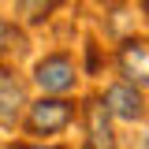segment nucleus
<instances>
[{"label": "nucleus", "mask_w": 149, "mask_h": 149, "mask_svg": "<svg viewBox=\"0 0 149 149\" xmlns=\"http://www.w3.org/2000/svg\"><path fill=\"white\" fill-rule=\"evenodd\" d=\"M116 67L130 86H149V37H127L116 52Z\"/></svg>", "instance_id": "obj_1"}, {"label": "nucleus", "mask_w": 149, "mask_h": 149, "mask_svg": "<svg viewBox=\"0 0 149 149\" xmlns=\"http://www.w3.org/2000/svg\"><path fill=\"white\" fill-rule=\"evenodd\" d=\"M34 78H37V86H41L45 93H67L74 86L78 71H74V60H71V56L52 52V56H45V60L34 67Z\"/></svg>", "instance_id": "obj_2"}, {"label": "nucleus", "mask_w": 149, "mask_h": 149, "mask_svg": "<svg viewBox=\"0 0 149 149\" xmlns=\"http://www.w3.org/2000/svg\"><path fill=\"white\" fill-rule=\"evenodd\" d=\"M74 108L67 101H56V97H45V101H34L30 112H26V127L34 130V134H56V130H63L71 123Z\"/></svg>", "instance_id": "obj_3"}, {"label": "nucleus", "mask_w": 149, "mask_h": 149, "mask_svg": "<svg viewBox=\"0 0 149 149\" xmlns=\"http://www.w3.org/2000/svg\"><path fill=\"white\" fill-rule=\"evenodd\" d=\"M104 108L116 119H123V123H138L146 116V97H142L138 86H130V82H112L108 90H104Z\"/></svg>", "instance_id": "obj_4"}, {"label": "nucleus", "mask_w": 149, "mask_h": 149, "mask_svg": "<svg viewBox=\"0 0 149 149\" xmlns=\"http://www.w3.org/2000/svg\"><path fill=\"white\" fill-rule=\"evenodd\" d=\"M112 112L104 108V97H90L86 101V149H116V134H112Z\"/></svg>", "instance_id": "obj_5"}, {"label": "nucleus", "mask_w": 149, "mask_h": 149, "mask_svg": "<svg viewBox=\"0 0 149 149\" xmlns=\"http://www.w3.org/2000/svg\"><path fill=\"white\" fill-rule=\"evenodd\" d=\"M22 104H26V93L19 86V78L0 67V127H15L22 116Z\"/></svg>", "instance_id": "obj_6"}, {"label": "nucleus", "mask_w": 149, "mask_h": 149, "mask_svg": "<svg viewBox=\"0 0 149 149\" xmlns=\"http://www.w3.org/2000/svg\"><path fill=\"white\" fill-rule=\"evenodd\" d=\"M26 49V37L19 30L15 22H8V19H0V56H11V52H22Z\"/></svg>", "instance_id": "obj_7"}, {"label": "nucleus", "mask_w": 149, "mask_h": 149, "mask_svg": "<svg viewBox=\"0 0 149 149\" xmlns=\"http://www.w3.org/2000/svg\"><path fill=\"white\" fill-rule=\"evenodd\" d=\"M15 149H63V146H15Z\"/></svg>", "instance_id": "obj_8"}, {"label": "nucleus", "mask_w": 149, "mask_h": 149, "mask_svg": "<svg viewBox=\"0 0 149 149\" xmlns=\"http://www.w3.org/2000/svg\"><path fill=\"white\" fill-rule=\"evenodd\" d=\"M142 149H149V130H146V134H142Z\"/></svg>", "instance_id": "obj_9"}, {"label": "nucleus", "mask_w": 149, "mask_h": 149, "mask_svg": "<svg viewBox=\"0 0 149 149\" xmlns=\"http://www.w3.org/2000/svg\"><path fill=\"white\" fill-rule=\"evenodd\" d=\"M146 11H149V4H146Z\"/></svg>", "instance_id": "obj_10"}]
</instances>
